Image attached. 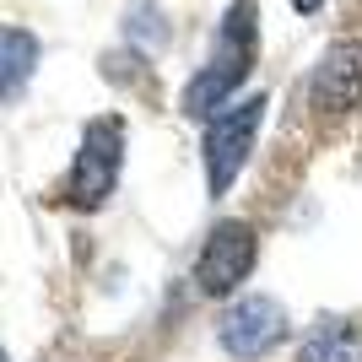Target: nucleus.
Returning <instances> with one entry per match:
<instances>
[{"label": "nucleus", "mask_w": 362, "mask_h": 362, "mask_svg": "<svg viewBox=\"0 0 362 362\" xmlns=\"http://www.w3.org/2000/svg\"><path fill=\"white\" fill-rule=\"evenodd\" d=\"M255 54H259V6L255 0H233L216 28V44H211V60L200 65L184 87V119H216L233 92L249 81L255 71Z\"/></svg>", "instance_id": "1"}, {"label": "nucleus", "mask_w": 362, "mask_h": 362, "mask_svg": "<svg viewBox=\"0 0 362 362\" xmlns=\"http://www.w3.org/2000/svg\"><path fill=\"white\" fill-rule=\"evenodd\" d=\"M265 108L271 103L255 92V98H233L216 119H206L200 157H206V189H211V200H222L238 184V173L249 168V151H255V136L265 124Z\"/></svg>", "instance_id": "2"}, {"label": "nucleus", "mask_w": 362, "mask_h": 362, "mask_svg": "<svg viewBox=\"0 0 362 362\" xmlns=\"http://www.w3.org/2000/svg\"><path fill=\"white\" fill-rule=\"evenodd\" d=\"M124 168V119L119 114H103L81 130V146H76V163L65 173V206L71 211H98L108 206L114 184H119Z\"/></svg>", "instance_id": "3"}, {"label": "nucleus", "mask_w": 362, "mask_h": 362, "mask_svg": "<svg viewBox=\"0 0 362 362\" xmlns=\"http://www.w3.org/2000/svg\"><path fill=\"white\" fill-rule=\"evenodd\" d=\"M255 259H259V233L249 222H216L211 238L200 243V259H195V287L206 298H227L238 292L249 276H255Z\"/></svg>", "instance_id": "4"}, {"label": "nucleus", "mask_w": 362, "mask_h": 362, "mask_svg": "<svg viewBox=\"0 0 362 362\" xmlns=\"http://www.w3.org/2000/svg\"><path fill=\"white\" fill-rule=\"evenodd\" d=\"M287 335H292V325H287V308H281L276 298H238L222 314L216 341H222L227 357L255 362V357H265V351H276Z\"/></svg>", "instance_id": "5"}, {"label": "nucleus", "mask_w": 362, "mask_h": 362, "mask_svg": "<svg viewBox=\"0 0 362 362\" xmlns=\"http://www.w3.org/2000/svg\"><path fill=\"white\" fill-rule=\"evenodd\" d=\"M308 103L319 114H351L362 103V38H335L319 54L314 76H308Z\"/></svg>", "instance_id": "6"}, {"label": "nucleus", "mask_w": 362, "mask_h": 362, "mask_svg": "<svg viewBox=\"0 0 362 362\" xmlns=\"http://www.w3.org/2000/svg\"><path fill=\"white\" fill-rule=\"evenodd\" d=\"M38 71V38L28 28H0V103H11L16 92Z\"/></svg>", "instance_id": "7"}, {"label": "nucleus", "mask_w": 362, "mask_h": 362, "mask_svg": "<svg viewBox=\"0 0 362 362\" xmlns=\"http://www.w3.org/2000/svg\"><path fill=\"white\" fill-rule=\"evenodd\" d=\"M298 362H362V335L351 319H319L314 335L303 341Z\"/></svg>", "instance_id": "8"}, {"label": "nucleus", "mask_w": 362, "mask_h": 362, "mask_svg": "<svg viewBox=\"0 0 362 362\" xmlns=\"http://www.w3.org/2000/svg\"><path fill=\"white\" fill-rule=\"evenodd\" d=\"M292 6H298V11H303V16H314V11H319V6H325V0H292Z\"/></svg>", "instance_id": "9"}, {"label": "nucleus", "mask_w": 362, "mask_h": 362, "mask_svg": "<svg viewBox=\"0 0 362 362\" xmlns=\"http://www.w3.org/2000/svg\"><path fill=\"white\" fill-rule=\"evenodd\" d=\"M0 362H6V351H0Z\"/></svg>", "instance_id": "10"}]
</instances>
